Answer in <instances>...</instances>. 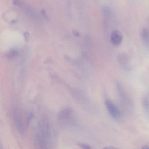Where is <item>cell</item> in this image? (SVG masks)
<instances>
[{
	"mask_svg": "<svg viewBox=\"0 0 149 149\" xmlns=\"http://www.w3.org/2000/svg\"><path fill=\"white\" fill-rule=\"evenodd\" d=\"M142 148H143V149H149V146L147 145H144L142 147Z\"/></svg>",
	"mask_w": 149,
	"mask_h": 149,
	"instance_id": "obj_12",
	"label": "cell"
},
{
	"mask_svg": "<svg viewBox=\"0 0 149 149\" xmlns=\"http://www.w3.org/2000/svg\"><path fill=\"white\" fill-rule=\"evenodd\" d=\"M142 102L144 109L149 116V94L143 97Z\"/></svg>",
	"mask_w": 149,
	"mask_h": 149,
	"instance_id": "obj_9",
	"label": "cell"
},
{
	"mask_svg": "<svg viewBox=\"0 0 149 149\" xmlns=\"http://www.w3.org/2000/svg\"><path fill=\"white\" fill-rule=\"evenodd\" d=\"M105 106L108 112L111 116L116 120H118L120 116V112L118 107L110 100H106Z\"/></svg>",
	"mask_w": 149,
	"mask_h": 149,
	"instance_id": "obj_4",
	"label": "cell"
},
{
	"mask_svg": "<svg viewBox=\"0 0 149 149\" xmlns=\"http://www.w3.org/2000/svg\"><path fill=\"white\" fill-rule=\"evenodd\" d=\"M118 60L119 64L124 69L127 70L130 69L129 58L126 54L122 53L118 55Z\"/></svg>",
	"mask_w": 149,
	"mask_h": 149,
	"instance_id": "obj_6",
	"label": "cell"
},
{
	"mask_svg": "<svg viewBox=\"0 0 149 149\" xmlns=\"http://www.w3.org/2000/svg\"><path fill=\"white\" fill-rule=\"evenodd\" d=\"M51 138V130L49 122L47 118H42L38 125L36 133V144L40 148H48Z\"/></svg>",
	"mask_w": 149,
	"mask_h": 149,
	"instance_id": "obj_1",
	"label": "cell"
},
{
	"mask_svg": "<svg viewBox=\"0 0 149 149\" xmlns=\"http://www.w3.org/2000/svg\"><path fill=\"white\" fill-rule=\"evenodd\" d=\"M102 13L105 22H108L112 18V13L111 9L108 6H104L102 8Z\"/></svg>",
	"mask_w": 149,
	"mask_h": 149,
	"instance_id": "obj_7",
	"label": "cell"
},
{
	"mask_svg": "<svg viewBox=\"0 0 149 149\" xmlns=\"http://www.w3.org/2000/svg\"><path fill=\"white\" fill-rule=\"evenodd\" d=\"M79 146L84 149H91V147L90 146L86 144H79Z\"/></svg>",
	"mask_w": 149,
	"mask_h": 149,
	"instance_id": "obj_11",
	"label": "cell"
},
{
	"mask_svg": "<svg viewBox=\"0 0 149 149\" xmlns=\"http://www.w3.org/2000/svg\"><path fill=\"white\" fill-rule=\"evenodd\" d=\"M17 54V51L15 50H12L8 54L7 57L9 58H13Z\"/></svg>",
	"mask_w": 149,
	"mask_h": 149,
	"instance_id": "obj_10",
	"label": "cell"
},
{
	"mask_svg": "<svg viewBox=\"0 0 149 149\" xmlns=\"http://www.w3.org/2000/svg\"><path fill=\"white\" fill-rule=\"evenodd\" d=\"M58 119L62 125H71L74 122V112L70 108H67L62 110L58 115Z\"/></svg>",
	"mask_w": 149,
	"mask_h": 149,
	"instance_id": "obj_2",
	"label": "cell"
},
{
	"mask_svg": "<svg viewBox=\"0 0 149 149\" xmlns=\"http://www.w3.org/2000/svg\"><path fill=\"white\" fill-rule=\"evenodd\" d=\"M140 36L144 42L149 45V30L146 28H144L140 31Z\"/></svg>",
	"mask_w": 149,
	"mask_h": 149,
	"instance_id": "obj_8",
	"label": "cell"
},
{
	"mask_svg": "<svg viewBox=\"0 0 149 149\" xmlns=\"http://www.w3.org/2000/svg\"><path fill=\"white\" fill-rule=\"evenodd\" d=\"M110 40L113 46H119L123 41V34L119 30H114L111 35Z\"/></svg>",
	"mask_w": 149,
	"mask_h": 149,
	"instance_id": "obj_5",
	"label": "cell"
},
{
	"mask_svg": "<svg viewBox=\"0 0 149 149\" xmlns=\"http://www.w3.org/2000/svg\"><path fill=\"white\" fill-rule=\"evenodd\" d=\"M14 119L15 126L17 131L20 134L23 135L24 134V127L23 125V118L21 111L19 109L15 111L14 114Z\"/></svg>",
	"mask_w": 149,
	"mask_h": 149,
	"instance_id": "obj_3",
	"label": "cell"
}]
</instances>
